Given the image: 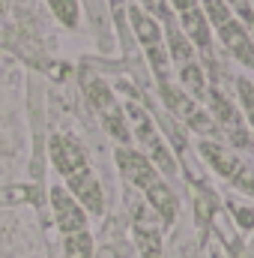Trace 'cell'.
I'll return each mask as SVG.
<instances>
[{
  "label": "cell",
  "mask_w": 254,
  "mask_h": 258,
  "mask_svg": "<svg viewBox=\"0 0 254 258\" xmlns=\"http://www.w3.org/2000/svg\"><path fill=\"white\" fill-rule=\"evenodd\" d=\"M114 162L123 174L129 186H135L138 192H144L150 210L159 216L162 228H171L180 216V195L174 192L171 180L135 147V144H126V147H117L114 150Z\"/></svg>",
  "instance_id": "1"
},
{
  "label": "cell",
  "mask_w": 254,
  "mask_h": 258,
  "mask_svg": "<svg viewBox=\"0 0 254 258\" xmlns=\"http://www.w3.org/2000/svg\"><path fill=\"white\" fill-rule=\"evenodd\" d=\"M123 111H126L129 129H132V144H138V150H141L168 180H174V177L180 174V159H177V153L171 150L168 138L162 135V129L156 123V117L150 114V108L141 105L138 96H129V99H123Z\"/></svg>",
  "instance_id": "2"
},
{
  "label": "cell",
  "mask_w": 254,
  "mask_h": 258,
  "mask_svg": "<svg viewBox=\"0 0 254 258\" xmlns=\"http://www.w3.org/2000/svg\"><path fill=\"white\" fill-rule=\"evenodd\" d=\"M197 156L206 162V168L221 177L230 189L242 198H254V165L236 150H230L218 138H197Z\"/></svg>",
  "instance_id": "3"
},
{
  "label": "cell",
  "mask_w": 254,
  "mask_h": 258,
  "mask_svg": "<svg viewBox=\"0 0 254 258\" xmlns=\"http://www.w3.org/2000/svg\"><path fill=\"white\" fill-rule=\"evenodd\" d=\"M126 24L132 30V36H135V42L141 45V51L147 54V66L153 72V81L156 84L174 81V66H171V54H168V45H165L162 24L153 15H147L138 3L126 6Z\"/></svg>",
  "instance_id": "4"
},
{
  "label": "cell",
  "mask_w": 254,
  "mask_h": 258,
  "mask_svg": "<svg viewBox=\"0 0 254 258\" xmlns=\"http://www.w3.org/2000/svg\"><path fill=\"white\" fill-rule=\"evenodd\" d=\"M203 105H206V111L212 114V120H215V126H218V138H221L230 150H236V153H242V156H245V153H254V132L248 129V123H245V117H242L236 99H233L221 84H209Z\"/></svg>",
  "instance_id": "5"
},
{
  "label": "cell",
  "mask_w": 254,
  "mask_h": 258,
  "mask_svg": "<svg viewBox=\"0 0 254 258\" xmlns=\"http://www.w3.org/2000/svg\"><path fill=\"white\" fill-rule=\"evenodd\" d=\"M81 87H84L87 102H90L93 111L99 114L105 132L117 141V147L132 144V129H129L126 111H123V99L114 93V87H111L102 75H93V72H84V75H81Z\"/></svg>",
  "instance_id": "6"
},
{
  "label": "cell",
  "mask_w": 254,
  "mask_h": 258,
  "mask_svg": "<svg viewBox=\"0 0 254 258\" xmlns=\"http://www.w3.org/2000/svg\"><path fill=\"white\" fill-rule=\"evenodd\" d=\"M156 93H159L165 111L186 129V132H194L197 138H218V126H215L212 114L206 111V105L197 102L194 96H189L177 81L156 84ZM218 141H221V138H218Z\"/></svg>",
  "instance_id": "7"
},
{
  "label": "cell",
  "mask_w": 254,
  "mask_h": 258,
  "mask_svg": "<svg viewBox=\"0 0 254 258\" xmlns=\"http://www.w3.org/2000/svg\"><path fill=\"white\" fill-rule=\"evenodd\" d=\"M48 201H51V216H54V225L60 228V234L69 237V234H78V231H90V213L69 195L63 183L51 186L48 192Z\"/></svg>",
  "instance_id": "8"
},
{
  "label": "cell",
  "mask_w": 254,
  "mask_h": 258,
  "mask_svg": "<svg viewBox=\"0 0 254 258\" xmlns=\"http://www.w3.org/2000/svg\"><path fill=\"white\" fill-rule=\"evenodd\" d=\"M48 153H51V165H54V171H57L63 180L66 177H72V174H81V171L90 168L87 150L81 147L78 138H72V135H66V132L51 135V141H48Z\"/></svg>",
  "instance_id": "9"
},
{
  "label": "cell",
  "mask_w": 254,
  "mask_h": 258,
  "mask_svg": "<svg viewBox=\"0 0 254 258\" xmlns=\"http://www.w3.org/2000/svg\"><path fill=\"white\" fill-rule=\"evenodd\" d=\"M212 36H215V42L242 69L254 72V36L239 18H230L227 24H221L218 30H212Z\"/></svg>",
  "instance_id": "10"
},
{
  "label": "cell",
  "mask_w": 254,
  "mask_h": 258,
  "mask_svg": "<svg viewBox=\"0 0 254 258\" xmlns=\"http://www.w3.org/2000/svg\"><path fill=\"white\" fill-rule=\"evenodd\" d=\"M132 231H135V243L141 249V258H165V240H162V228L159 225H153L150 219L138 216Z\"/></svg>",
  "instance_id": "11"
},
{
  "label": "cell",
  "mask_w": 254,
  "mask_h": 258,
  "mask_svg": "<svg viewBox=\"0 0 254 258\" xmlns=\"http://www.w3.org/2000/svg\"><path fill=\"white\" fill-rule=\"evenodd\" d=\"M233 90H236V105H239L248 129L254 132V81L248 75H236L233 78Z\"/></svg>",
  "instance_id": "12"
},
{
  "label": "cell",
  "mask_w": 254,
  "mask_h": 258,
  "mask_svg": "<svg viewBox=\"0 0 254 258\" xmlns=\"http://www.w3.org/2000/svg\"><path fill=\"white\" fill-rule=\"evenodd\" d=\"M96 255V240L90 231H78L63 237V258H93Z\"/></svg>",
  "instance_id": "13"
},
{
  "label": "cell",
  "mask_w": 254,
  "mask_h": 258,
  "mask_svg": "<svg viewBox=\"0 0 254 258\" xmlns=\"http://www.w3.org/2000/svg\"><path fill=\"white\" fill-rule=\"evenodd\" d=\"M48 9L66 30H75L81 21V0H48Z\"/></svg>",
  "instance_id": "14"
},
{
  "label": "cell",
  "mask_w": 254,
  "mask_h": 258,
  "mask_svg": "<svg viewBox=\"0 0 254 258\" xmlns=\"http://www.w3.org/2000/svg\"><path fill=\"white\" fill-rule=\"evenodd\" d=\"M200 9H203V15H206V21H209L212 30H218L221 24H227L230 18H236L224 0H200Z\"/></svg>",
  "instance_id": "15"
},
{
  "label": "cell",
  "mask_w": 254,
  "mask_h": 258,
  "mask_svg": "<svg viewBox=\"0 0 254 258\" xmlns=\"http://www.w3.org/2000/svg\"><path fill=\"white\" fill-rule=\"evenodd\" d=\"M147 15H153L162 27L165 24H171V21H177V15H174V9H171V3L168 0H135Z\"/></svg>",
  "instance_id": "16"
},
{
  "label": "cell",
  "mask_w": 254,
  "mask_h": 258,
  "mask_svg": "<svg viewBox=\"0 0 254 258\" xmlns=\"http://www.w3.org/2000/svg\"><path fill=\"white\" fill-rule=\"evenodd\" d=\"M227 210L233 213L236 225L242 231H251L254 228V207H248L245 201H239V195H227Z\"/></svg>",
  "instance_id": "17"
},
{
  "label": "cell",
  "mask_w": 254,
  "mask_h": 258,
  "mask_svg": "<svg viewBox=\"0 0 254 258\" xmlns=\"http://www.w3.org/2000/svg\"><path fill=\"white\" fill-rule=\"evenodd\" d=\"M224 3L230 6V12H233L245 27L254 24V0H224Z\"/></svg>",
  "instance_id": "18"
},
{
  "label": "cell",
  "mask_w": 254,
  "mask_h": 258,
  "mask_svg": "<svg viewBox=\"0 0 254 258\" xmlns=\"http://www.w3.org/2000/svg\"><path fill=\"white\" fill-rule=\"evenodd\" d=\"M171 3V9H174V15L180 18V15H189L194 9H200V0H168Z\"/></svg>",
  "instance_id": "19"
},
{
  "label": "cell",
  "mask_w": 254,
  "mask_h": 258,
  "mask_svg": "<svg viewBox=\"0 0 254 258\" xmlns=\"http://www.w3.org/2000/svg\"><path fill=\"white\" fill-rule=\"evenodd\" d=\"M251 81H254V78H251Z\"/></svg>",
  "instance_id": "20"
}]
</instances>
